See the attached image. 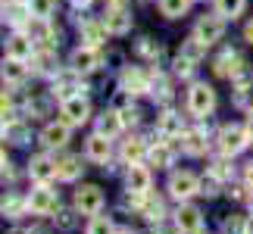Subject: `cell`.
I'll return each mask as SVG.
<instances>
[{"label":"cell","instance_id":"484cf974","mask_svg":"<svg viewBox=\"0 0 253 234\" xmlns=\"http://www.w3.org/2000/svg\"><path fill=\"white\" fill-rule=\"evenodd\" d=\"M147 144L144 141H138V138H131V141H125L122 144V159H125V165H134V162H141L144 156H147Z\"/></svg>","mask_w":253,"mask_h":234},{"label":"cell","instance_id":"c3c4849f","mask_svg":"<svg viewBox=\"0 0 253 234\" xmlns=\"http://www.w3.org/2000/svg\"><path fill=\"white\" fill-rule=\"evenodd\" d=\"M244 178H247V184L253 188V162H247V172H244Z\"/></svg>","mask_w":253,"mask_h":234},{"label":"cell","instance_id":"83f0119b","mask_svg":"<svg viewBox=\"0 0 253 234\" xmlns=\"http://www.w3.org/2000/svg\"><path fill=\"white\" fill-rule=\"evenodd\" d=\"M103 38H106V25L103 22H91V19H87V22L82 25V41L87 47H97Z\"/></svg>","mask_w":253,"mask_h":234},{"label":"cell","instance_id":"db71d44e","mask_svg":"<svg viewBox=\"0 0 253 234\" xmlns=\"http://www.w3.org/2000/svg\"><path fill=\"white\" fill-rule=\"evenodd\" d=\"M247 203H250V212H253V194H250V197H247Z\"/></svg>","mask_w":253,"mask_h":234},{"label":"cell","instance_id":"d6986e66","mask_svg":"<svg viewBox=\"0 0 253 234\" xmlns=\"http://www.w3.org/2000/svg\"><path fill=\"white\" fill-rule=\"evenodd\" d=\"M25 75H28V66H25V60L6 56V60L0 63V78H3L6 84H19V81H25Z\"/></svg>","mask_w":253,"mask_h":234},{"label":"cell","instance_id":"2e32d148","mask_svg":"<svg viewBox=\"0 0 253 234\" xmlns=\"http://www.w3.org/2000/svg\"><path fill=\"white\" fill-rule=\"evenodd\" d=\"M97 66H100V53H97V47H79V50L72 53V69L79 72V75H87V72H94Z\"/></svg>","mask_w":253,"mask_h":234},{"label":"cell","instance_id":"52a82bcc","mask_svg":"<svg viewBox=\"0 0 253 234\" xmlns=\"http://www.w3.org/2000/svg\"><path fill=\"white\" fill-rule=\"evenodd\" d=\"M79 94H84V84H82V78H79V72H56V78H53V97L56 100H69V97H79Z\"/></svg>","mask_w":253,"mask_h":234},{"label":"cell","instance_id":"ab89813d","mask_svg":"<svg viewBox=\"0 0 253 234\" xmlns=\"http://www.w3.org/2000/svg\"><path fill=\"white\" fill-rule=\"evenodd\" d=\"M0 116H3V119H13V94L9 91H0Z\"/></svg>","mask_w":253,"mask_h":234},{"label":"cell","instance_id":"816d5d0a","mask_svg":"<svg viewBox=\"0 0 253 234\" xmlns=\"http://www.w3.org/2000/svg\"><path fill=\"white\" fill-rule=\"evenodd\" d=\"M9 234H35V231H32V228H13Z\"/></svg>","mask_w":253,"mask_h":234},{"label":"cell","instance_id":"b9f144b4","mask_svg":"<svg viewBox=\"0 0 253 234\" xmlns=\"http://www.w3.org/2000/svg\"><path fill=\"white\" fill-rule=\"evenodd\" d=\"M138 53H144V56H160V44H153L150 38H144V41L138 44Z\"/></svg>","mask_w":253,"mask_h":234},{"label":"cell","instance_id":"7a4b0ae2","mask_svg":"<svg viewBox=\"0 0 253 234\" xmlns=\"http://www.w3.org/2000/svg\"><path fill=\"white\" fill-rule=\"evenodd\" d=\"M212 110H216V91H212L207 81L191 84V91H188V113L197 116V119H207Z\"/></svg>","mask_w":253,"mask_h":234},{"label":"cell","instance_id":"d6a6232c","mask_svg":"<svg viewBox=\"0 0 253 234\" xmlns=\"http://www.w3.org/2000/svg\"><path fill=\"white\" fill-rule=\"evenodd\" d=\"M244 6H247V0H216V13L222 19H235L244 13Z\"/></svg>","mask_w":253,"mask_h":234},{"label":"cell","instance_id":"44dd1931","mask_svg":"<svg viewBox=\"0 0 253 234\" xmlns=\"http://www.w3.org/2000/svg\"><path fill=\"white\" fill-rule=\"evenodd\" d=\"M147 159H150V165H157V169H169L175 162V150L169 147V141H157L147 150Z\"/></svg>","mask_w":253,"mask_h":234},{"label":"cell","instance_id":"ffe728a7","mask_svg":"<svg viewBox=\"0 0 253 234\" xmlns=\"http://www.w3.org/2000/svg\"><path fill=\"white\" fill-rule=\"evenodd\" d=\"M35 53V41L22 32H16L13 38H6V56H16V60H28Z\"/></svg>","mask_w":253,"mask_h":234},{"label":"cell","instance_id":"ba28073f","mask_svg":"<svg viewBox=\"0 0 253 234\" xmlns=\"http://www.w3.org/2000/svg\"><path fill=\"white\" fill-rule=\"evenodd\" d=\"M222 35H225V19H222L219 13H216V16H203L200 22L194 25V38H200V41L207 44V47H210V44H216Z\"/></svg>","mask_w":253,"mask_h":234},{"label":"cell","instance_id":"d590c367","mask_svg":"<svg viewBox=\"0 0 253 234\" xmlns=\"http://www.w3.org/2000/svg\"><path fill=\"white\" fill-rule=\"evenodd\" d=\"M222 231L225 234H247V219L244 216H225L222 219Z\"/></svg>","mask_w":253,"mask_h":234},{"label":"cell","instance_id":"3957f363","mask_svg":"<svg viewBox=\"0 0 253 234\" xmlns=\"http://www.w3.org/2000/svg\"><path fill=\"white\" fill-rule=\"evenodd\" d=\"M219 150L225 156H238L244 147H250V134H247V125H222L219 131Z\"/></svg>","mask_w":253,"mask_h":234},{"label":"cell","instance_id":"4dcf8cb0","mask_svg":"<svg viewBox=\"0 0 253 234\" xmlns=\"http://www.w3.org/2000/svg\"><path fill=\"white\" fill-rule=\"evenodd\" d=\"M210 175H216L219 181H228L231 175H235V162H231V156H225V153H222L219 159H212V165H210Z\"/></svg>","mask_w":253,"mask_h":234},{"label":"cell","instance_id":"e0dca14e","mask_svg":"<svg viewBox=\"0 0 253 234\" xmlns=\"http://www.w3.org/2000/svg\"><path fill=\"white\" fill-rule=\"evenodd\" d=\"M181 150L188 153V156H203L210 150V138H207V131L203 128H191V131H184L181 134Z\"/></svg>","mask_w":253,"mask_h":234},{"label":"cell","instance_id":"9c48e42d","mask_svg":"<svg viewBox=\"0 0 253 234\" xmlns=\"http://www.w3.org/2000/svg\"><path fill=\"white\" fill-rule=\"evenodd\" d=\"M175 225L181 234H200L203 231V216L194 203H181L178 212H175Z\"/></svg>","mask_w":253,"mask_h":234},{"label":"cell","instance_id":"cb8c5ba5","mask_svg":"<svg viewBox=\"0 0 253 234\" xmlns=\"http://www.w3.org/2000/svg\"><path fill=\"white\" fill-rule=\"evenodd\" d=\"M138 212L147 222H163V216H166V206H163V200H157V197H150V194H144V200H141V206H138Z\"/></svg>","mask_w":253,"mask_h":234},{"label":"cell","instance_id":"9a60e30c","mask_svg":"<svg viewBox=\"0 0 253 234\" xmlns=\"http://www.w3.org/2000/svg\"><path fill=\"white\" fill-rule=\"evenodd\" d=\"M69 122H47L44 131H41V141L44 147H66L69 144Z\"/></svg>","mask_w":253,"mask_h":234},{"label":"cell","instance_id":"7c38bea8","mask_svg":"<svg viewBox=\"0 0 253 234\" xmlns=\"http://www.w3.org/2000/svg\"><path fill=\"white\" fill-rule=\"evenodd\" d=\"M157 134H160V141H181V134H184L181 116L178 113H163L157 119Z\"/></svg>","mask_w":253,"mask_h":234},{"label":"cell","instance_id":"6f0895ef","mask_svg":"<svg viewBox=\"0 0 253 234\" xmlns=\"http://www.w3.org/2000/svg\"><path fill=\"white\" fill-rule=\"evenodd\" d=\"M22 3H28V0H22Z\"/></svg>","mask_w":253,"mask_h":234},{"label":"cell","instance_id":"f1b7e54d","mask_svg":"<svg viewBox=\"0 0 253 234\" xmlns=\"http://www.w3.org/2000/svg\"><path fill=\"white\" fill-rule=\"evenodd\" d=\"M53 6L56 0H28V16L38 19V22H47L53 16Z\"/></svg>","mask_w":253,"mask_h":234},{"label":"cell","instance_id":"8d00e7d4","mask_svg":"<svg viewBox=\"0 0 253 234\" xmlns=\"http://www.w3.org/2000/svg\"><path fill=\"white\" fill-rule=\"evenodd\" d=\"M6 138L13 144H28V128L25 122H6Z\"/></svg>","mask_w":253,"mask_h":234},{"label":"cell","instance_id":"ee69618b","mask_svg":"<svg viewBox=\"0 0 253 234\" xmlns=\"http://www.w3.org/2000/svg\"><path fill=\"white\" fill-rule=\"evenodd\" d=\"M28 113H32V116H44V113H47V100H35V103H28Z\"/></svg>","mask_w":253,"mask_h":234},{"label":"cell","instance_id":"60d3db41","mask_svg":"<svg viewBox=\"0 0 253 234\" xmlns=\"http://www.w3.org/2000/svg\"><path fill=\"white\" fill-rule=\"evenodd\" d=\"M175 75L191 78V75H194V63H191V60H184V56H178V60H175Z\"/></svg>","mask_w":253,"mask_h":234},{"label":"cell","instance_id":"30bf717a","mask_svg":"<svg viewBox=\"0 0 253 234\" xmlns=\"http://www.w3.org/2000/svg\"><path fill=\"white\" fill-rule=\"evenodd\" d=\"M87 119H91V103L84 100V94L63 100V122H69V125H84Z\"/></svg>","mask_w":253,"mask_h":234},{"label":"cell","instance_id":"8992f818","mask_svg":"<svg viewBox=\"0 0 253 234\" xmlns=\"http://www.w3.org/2000/svg\"><path fill=\"white\" fill-rule=\"evenodd\" d=\"M150 188H153V175L147 165H141V162L128 165V172H125V191L144 197V194H150Z\"/></svg>","mask_w":253,"mask_h":234},{"label":"cell","instance_id":"ac0fdd59","mask_svg":"<svg viewBox=\"0 0 253 234\" xmlns=\"http://www.w3.org/2000/svg\"><path fill=\"white\" fill-rule=\"evenodd\" d=\"M122 91H128V94H147L150 91V75L141 72L138 66L125 69L122 72Z\"/></svg>","mask_w":253,"mask_h":234},{"label":"cell","instance_id":"681fc988","mask_svg":"<svg viewBox=\"0 0 253 234\" xmlns=\"http://www.w3.org/2000/svg\"><path fill=\"white\" fill-rule=\"evenodd\" d=\"M247 134H250V144H253V113L247 116Z\"/></svg>","mask_w":253,"mask_h":234},{"label":"cell","instance_id":"836d02e7","mask_svg":"<svg viewBox=\"0 0 253 234\" xmlns=\"http://www.w3.org/2000/svg\"><path fill=\"white\" fill-rule=\"evenodd\" d=\"M35 72H41V75H53V72H56V53H53V50L38 53V56H35Z\"/></svg>","mask_w":253,"mask_h":234},{"label":"cell","instance_id":"bcb514c9","mask_svg":"<svg viewBox=\"0 0 253 234\" xmlns=\"http://www.w3.org/2000/svg\"><path fill=\"white\" fill-rule=\"evenodd\" d=\"M9 169V156H6V150L0 147V172H6Z\"/></svg>","mask_w":253,"mask_h":234},{"label":"cell","instance_id":"11a10c76","mask_svg":"<svg viewBox=\"0 0 253 234\" xmlns=\"http://www.w3.org/2000/svg\"><path fill=\"white\" fill-rule=\"evenodd\" d=\"M119 234H138V231H131V228H128V231H119Z\"/></svg>","mask_w":253,"mask_h":234},{"label":"cell","instance_id":"f907efd6","mask_svg":"<svg viewBox=\"0 0 253 234\" xmlns=\"http://www.w3.org/2000/svg\"><path fill=\"white\" fill-rule=\"evenodd\" d=\"M0 138H6V119L0 116Z\"/></svg>","mask_w":253,"mask_h":234},{"label":"cell","instance_id":"5b68a950","mask_svg":"<svg viewBox=\"0 0 253 234\" xmlns=\"http://www.w3.org/2000/svg\"><path fill=\"white\" fill-rule=\"evenodd\" d=\"M169 194L175 200H188L194 197V194H200V178L197 175H191V172H172V178H169Z\"/></svg>","mask_w":253,"mask_h":234},{"label":"cell","instance_id":"6da1fadb","mask_svg":"<svg viewBox=\"0 0 253 234\" xmlns=\"http://www.w3.org/2000/svg\"><path fill=\"white\" fill-rule=\"evenodd\" d=\"M25 200H28V212H32V216H53V212L60 209V197H56V191L50 184L32 188L25 194Z\"/></svg>","mask_w":253,"mask_h":234},{"label":"cell","instance_id":"603a6c76","mask_svg":"<svg viewBox=\"0 0 253 234\" xmlns=\"http://www.w3.org/2000/svg\"><path fill=\"white\" fill-rule=\"evenodd\" d=\"M122 128H125V122H122V116L116 113V110L103 113L100 119H97V134H103V138H116Z\"/></svg>","mask_w":253,"mask_h":234},{"label":"cell","instance_id":"5bb4252c","mask_svg":"<svg viewBox=\"0 0 253 234\" xmlns=\"http://www.w3.org/2000/svg\"><path fill=\"white\" fill-rule=\"evenodd\" d=\"M84 156L91 162H97V165H106V162H110V156H113L110 138H103V134H91L87 144H84Z\"/></svg>","mask_w":253,"mask_h":234},{"label":"cell","instance_id":"e575fe53","mask_svg":"<svg viewBox=\"0 0 253 234\" xmlns=\"http://www.w3.org/2000/svg\"><path fill=\"white\" fill-rule=\"evenodd\" d=\"M87 234H116V225L106 216H91V222H87Z\"/></svg>","mask_w":253,"mask_h":234},{"label":"cell","instance_id":"d4e9b609","mask_svg":"<svg viewBox=\"0 0 253 234\" xmlns=\"http://www.w3.org/2000/svg\"><path fill=\"white\" fill-rule=\"evenodd\" d=\"M216 75L219 78H235V75H241V56L231 53V50H225L216 60Z\"/></svg>","mask_w":253,"mask_h":234},{"label":"cell","instance_id":"7402d4cb","mask_svg":"<svg viewBox=\"0 0 253 234\" xmlns=\"http://www.w3.org/2000/svg\"><path fill=\"white\" fill-rule=\"evenodd\" d=\"M82 172H84V165H82L79 156H60L56 159V178L60 181H75Z\"/></svg>","mask_w":253,"mask_h":234},{"label":"cell","instance_id":"f546056e","mask_svg":"<svg viewBox=\"0 0 253 234\" xmlns=\"http://www.w3.org/2000/svg\"><path fill=\"white\" fill-rule=\"evenodd\" d=\"M181 56H184V60H191V63H200L203 56H207V44H203L200 38H191V41L181 44Z\"/></svg>","mask_w":253,"mask_h":234},{"label":"cell","instance_id":"4316f807","mask_svg":"<svg viewBox=\"0 0 253 234\" xmlns=\"http://www.w3.org/2000/svg\"><path fill=\"white\" fill-rule=\"evenodd\" d=\"M0 212L9 219H19L22 212H28V200L25 197H16V194H6L3 200H0Z\"/></svg>","mask_w":253,"mask_h":234},{"label":"cell","instance_id":"7dc6e473","mask_svg":"<svg viewBox=\"0 0 253 234\" xmlns=\"http://www.w3.org/2000/svg\"><path fill=\"white\" fill-rule=\"evenodd\" d=\"M244 41H247V44H253V22H247V25H244Z\"/></svg>","mask_w":253,"mask_h":234},{"label":"cell","instance_id":"9f6ffc18","mask_svg":"<svg viewBox=\"0 0 253 234\" xmlns=\"http://www.w3.org/2000/svg\"><path fill=\"white\" fill-rule=\"evenodd\" d=\"M3 3H6V0H0V6H3Z\"/></svg>","mask_w":253,"mask_h":234},{"label":"cell","instance_id":"8fae6325","mask_svg":"<svg viewBox=\"0 0 253 234\" xmlns=\"http://www.w3.org/2000/svg\"><path fill=\"white\" fill-rule=\"evenodd\" d=\"M103 25H106V32H110V35H125L131 28V13L125 6H106Z\"/></svg>","mask_w":253,"mask_h":234},{"label":"cell","instance_id":"1f68e13d","mask_svg":"<svg viewBox=\"0 0 253 234\" xmlns=\"http://www.w3.org/2000/svg\"><path fill=\"white\" fill-rule=\"evenodd\" d=\"M191 0H160V13L166 19H181L184 13H188Z\"/></svg>","mask_w":253,"mask_h":234},{"label":"cell","instance_id":"7bdbcfd3","mask_svg":"<svg viewBox=\"0 0 253 234\" xmlns=\"http://www.w3.org/2000/svg\"><path fill=\"white\" fill-rule=\"evenodd\" d=\"M119 116H122V122H125V125H138V116H141V113L134 110V106H128V110H122Z\"/></svg>","mask_w":253,"mask_h":234},{"label":"cell","instance_id":"74e56055","mask_svg":"<svg viewBox=\"0 0 253 234\" xmlns=\"http://www.w3.org/2000/svg\"><path fill=\"white\" fill-rule=\"evenodd\" d=\"M219 178H216V175H203V178H200V194H203V197H216V194H219Z\"/></svg>","mask_w":253,"mask_h":234},{"label":"cell","instance_id":"4fadbf2b","mask_svg":"<svg viewBox=\"0 0 253 234\" xmlns=\"http://www.w3.org/2000/svg\"><path fill=\"white\" fill-rule=\"evenodd\" d=\"M28 175H32V181H38V184H50L56 178V159H50V156H32Z\"/></svg>","mask_w":253,"mask_h":234},{"label":"cell","instance_id":"f6af8a7d","mask_svg":"<svg viewBox=\"0 0 253 234\" xmlns=\"http://www.w3.org/2000/svg\"><path fill=\"white\" fill-rule=\"evenodd\" d=\"M228 197H235V200H244L247 194H244V184H235V188L228 191Z\"/></svg>","mask_w":253,"mask_h":234},{"label":"cell","instance_id":"277c9868","mask_svg":"<svg viewBox=\"0 0 253 234\" xmlns=\"http://www.w3.org/2000/svg\"><path fill=\"white\" fill-rule=\"evenodd\" d=\"M75 209H79L82 216H100L103 191L97 188V184H82V188L75 191Z\"/></svg>","mask_w":253,"mask_h":234},{"label":"cell","instance_id":"f35d334b","mask_svg":"<svg viewBox=\"0 0 253 234\" xmlns=\"http://www.w3.org/2000/svg\"><path fill=\"white\" fill-rule=\"evenodd\" d=\"M75 212H79V209H63V212H56V228H63V231H69L72 225H75Z\"/></svg>","mask_w":253,"mask_h":234},{"label":"cell","instance_id":"f5cc1de1","mask_svg":"<svg viewBox=\"0 0 253 234\" xmlns=\"http://www.w3.org/2000/svg\"><path fill=\"white\" fill-rule=\"evenodd\" d=\"M75 6H87V3H94V0H72Z\"/></svg>","mask_w":253,"mask_h":234}]
</instances>
